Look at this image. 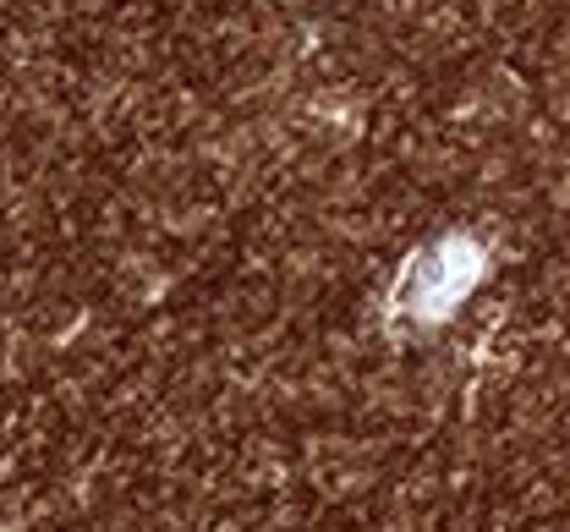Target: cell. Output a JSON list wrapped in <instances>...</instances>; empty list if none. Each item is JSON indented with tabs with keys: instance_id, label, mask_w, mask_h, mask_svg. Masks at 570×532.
<instances>
[{
	"instance_id": "obj_1",
	"label": "cell",
	"mask_w": 570,
	"mask_h": 532,
	"mask_svg": "<svg viewBox=\"0 0 570 532\" xmlns=\"http://www.w3.org/2000/svg\"><path fill=\"white\" fill-rule=\"evenodd\" d=\"M472 280H478V253H472V242L450 236V242L428 247V253H417V258L406 264V275H401V286H395V307H401V313L439 318Z\"/></svg>"
}]
</instances>
